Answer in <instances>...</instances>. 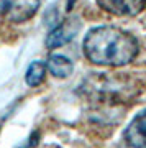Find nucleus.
<instances>
[{
    "label": "nucleus",
    "mask_w": 146,
    "mask_h": 148,
    "mask_svg": "<svg viewBox=\"0 0 146 148\" xmlns=\"http://www.w3.org/2000/svg\"><path fill=\"white\" fill-rule=\"evenodd\" d=\"M84 54L97 66L120 68L138 56L140 45L131 33L117 27H95L87 32L82 43Z\"/></svg>",
    "instance_id": "nucleus-1"
},
{
    "label": "nucleus",
    "mask_w": 146,
    "mask_h": 148,
    "mask_svg": "<svg viewBox=\"0 0 146 148\" xmlns=\"http://www.w3.org/2000/svg\"><path fill=\"white\" fill-rule=\"evenodd\" d=\"M41 0H0V15L12 23H23L36 15Z\"/></svg>",
    "instance_id": "nucleus-2"
},
{
    "label": "nucleus",
    "mask_w": 146,
    "mask_h": 148,
    "mask_svg": "<svg viewBox=\"0 0 146 148\" xmlns=\"http://www.w3.org/2000/svg\"><path fill=\"white\" fill-rule=\"evenodd\" d=\"M125 148H146V110L140 112L123 132Z\"/></svg>",
    "instance_id": "nucleus-3"
},
{
    "label": "nucleus",
    "mask_w": 146,
    "mask_h": 148,
    "mask_svg": "<svg viewBox=\"0 0 146 148\" xmlns=\"http://www.w3.org/2000/svg\"><path fill=\"white\" fill-rule=\"evenodd\" d=\"M79 28H81V23L77 20H66L63 21L61 25H57L56 28H53L51 32L48 33L46 36V48L49 49H54V48L64 46L68 45L71 40H74V36L77 35Z\"/></svg>",
    "instance_id": "nucleus-4"
},
{
    "label": "nucleus",
    "mask_w": 146,
    "mask_h": 148,
    "mask_svg": "<svg viewBox=\"0 0 146 148\" xmlns=\"http://www.w3.org/2000/svg\"><path fill=\"white\" fill-rule=\"evenodd\" d=\"M100 8L117 16H135L146 7V0H95Z\"/></svg>",
    "instance_id": "nucleus-5"
},
{
    "label": "nucleus",
    "mask_w": 146,
    "mask_h": 148,
    "mask_svg": "<svg viewBox=\"0 0 146 148\" xmlns=\"http://www.w3.org/2000/svg\"><path fill=\"white\" fill-rule=\"evenodd\" d=\"M46 69L57 79H66L72 74L74 63L64 54H51L46 61Z\"/></svg>",
    "instance_id": "nucleus-6"
},
{
    "label": "nucleus",
    "mask_w": 146,
    "mask_h": 148,
    "mask_svg": "<svg viewBox=\"0 0 146 148\" xmlns=\"http://www.w3.org/2000/svg\"><path fill=\"white\" fill-rule=\"evenodd\" d=\"M44 76H46V64L43 61H31L25 73V82L30 87H36L43 82Z\"/></svg>",
    "instance_id": "nucleus-7"
},
{
    "label": "nucleus",
    "mask_w": 146,
    "mask_h": 148,
    "mask_svg": "<svg viewBox=\"0 0 146 148\" xmlns=\"http://www.w3.org/2000/svg\"><path fill=\"white\" fill-rule=\"evenodd\" d=\"M74 3H76V0H66V7H68V12H71L74 8Z\"/></svg>",
    "instance_id": "nucleus-8"
}]
</instances>
